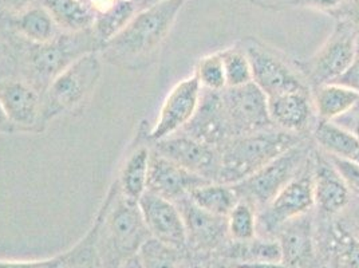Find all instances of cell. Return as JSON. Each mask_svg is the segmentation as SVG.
<instances>
[{
	"mask_svg": "<svg viewBox=\"0 0 359 268\" xmlns=\"http://www.w3.org/2000/svg\"><path fill=\"white\" fill-rule=\"evenodd\" d=\"M358 54L357 32L344 19H338L329 38L323 42L314 55L298 62L311 90L335 82Z\"/></svg>",
	"mask_w": 359,
	"mask_h": 268,
	"instance_id": "ba28073f",
	"label": "cell"
},
{
	"mask_svg": "<svg viewBox=\"0 0 359 268\" xmlns=\"http://www.w3.org/2000/svg\"><path fill=\"white\" fill-rule=\"evenodd\" d=\"M330 159L332 164L335 165L337 170L339 172L341 177L344 179V184L347 185L351 196H355L359 199V164L351 160L332 157V156H330Z\"/></svg>",
	"mask_w": 359,
	"mask_h": 268,
	"instance_id": "e575fe53",
	"label": "cell"
},
{
	"mask_svg": "<svg viewBox=\"0 0 359 268\" xmlns=\"http://www.w3.org/2000/svg\"><path fill=\"white\" fill-rule=\"evenodd\" d=\"M358 113H357V117H355V119H354V123H353V129H350L353 133L357 134L358 135L359 138V104L354 107Z\"/></svg>",
	"mask_w": 359,
	"mask_h": 268,
	"instance_id": "7dc6e473",
	"label": "cell"
},
{
	"mask_svg": "<svg viewBox=\"0 0 359 268\" xmlns=\"http://www.w3.org/2000/svg\"><path fill=\"white\" fill-rule=\"evenodd\" d=\"M176 206L185 225L188 248L196 253H212L223 246L225 239L229 238L226 217L200 208L191 197L181 200Z\"/></svg>",
	"mask_w": 359,
	"mask_h": 268,
	"instance_id": "9a60e30c",
	"label": "cell"
},
{
	"mask_svg": "<svg viewBox=\"0 0 359 268\" xmlns=\"http://www.w3.org/2000/svg\"><path fill=\"white\" fill-rule=\"evenodd\" d=\"M42 262H1L0 268H38Z\"/></svg>",
	"mask_w": 359,
	"mask_h": 268,
	"instance_id": "ee69618b",
	"label": "cell"
},
{
	"mask_svg": "<svg viewBox=\"0 0 359 268\" xmlns=\"http://www.w3.org/2000/svg\"><path fill=\"white\" fill-rule=\"evenodd\" d=\"M207 182L210 180L184 169L151 148L147 191L177 204Z\"/></svg>",
	"mask_w": 359,
	"mask_h": 268,
	"instance_id": "4fadbf2b",
	"label": "cell"
},
{
	"mask_svg": "<svg viewBox=\"0 0 359 268\" xmlns=\"http://www.w3.org/2000/svg\"><path fill=\"white\" fill-rule=\"evenodd\" d=\"M201 91L203 89L195 74L180 81L169 91L157 121L148 134L150 144L179 133L189 123L200 104Z\"/></svg>",
	"mask_w": 359,
	"mask_h": 268,
	"instance_id": "8fae6325",
	"label": "cell"
},
{
	"mask_svg": "<svg viewBox=\"0 0 359 268\" xmlns=\"http://www.w3.org/2000/svg\"><path fill=\"white\" fill-rule=\"evenodd\" d=\"M194 74L197 76L203 90L220 93L226 88L224 65L220 51L200 58L196 65Z\"/></svg>",
	"mask_w": 359,
	"mask_h": 268,
	"instance_id": "d6a6232c",
	"label": "cell"
},
{
	"mask_svg": "<svg viewBox=\"0 0 359 268\" xmlns=\"http://www.w3.org/2000/svg\"><path fill=\"white\" fill-rule=\"evenodd\" d=\"M13 36L19 62V76L42 95L50 83L74 62L102 48L93 29L74 34L60 32L53 41L42 45L26 42L14 34Z\"/></svg>",
	"mask_w": 359,
	"mask_h": 268,
	"instance_id": "3957f363",
	"label": "cell"
},
{
	"mask_svg": "<svg viewBox=\"0 0 359 268\" xmlns=\"http://www.w3.org/2000/svg\"><path fill=\"white\" fill-rule=\"evenodd\" d=\"M181 133L187 134L219 150L229 138H232L220 93L208 90L201 91V98L196 114L181 130Z\"/></svg>",
	"mask_w": 359,
	"mask_h": 268,
	"instance_id": "ac0fdd59",
	"label": "cell"
},
{
	"mask_svg": "<svg viewBox=\"0 0 359 268\" xmlns=\"http://www.w3.org/2000/svg\"><path fill=\"white\" fill-rule=\"evenodd\" d=\"M224 65L226 88H240L252 81V69L245 50L241 43L220 50Z\"/></svg>",
	"mask_w": 359,
	"mask_h": 268,
	"instance_id": "f546056e",
	"label": "cell"
},
{
	"mask_svg": "<svg viewBox=\"0 0 359 268\" xmlns=\"http://www.w3.org/2000/svg\"><path fill=\"white\" fill-rule=\"evenodd\" d=\"M335 83L344 85L346 88H350L359 93V51L355 60H353V63L348 66V69L344 74L335 81Z\"/></svg>",
	"mask_w": 359,
	"mask_h": 268,
	"instance_id": "d590c367",
	"label": "cell"
},
{
	"mask_svg": "<svg viewBox=\"0 0 359 268\" xmlns=\"http://www.w3.org/2000/svg\"><path fill=\"white\" fill-rule=\"evenodd\" d=\"M83 1H86V0H83Z\"/></svg>",
	"mask_w": 359,
	"mask_h": 268,
	"instance_id": "816d5d0a",
	"label": "cell"
},
{
	"mask_svg": "<svg viewBox=\"0 0 359 268\" xmlns=\"http://www.w3.org/2000/svg\"><path fill=\"white\" fill-rule=\"evenodd\" d=\"M233 268H288L282 262H251V263H236Z\"/></svg>",
	"mask_w": 359,
	"mask_h": 268,
	"instance_id": "7bdbcfd3",
	"label": "cell"
},
{
	"mask_svg": "<svg viewBox=\"0 0 359 268\" xmlns=\"http://www.w3.org/2000/svg\"><path fill=\"white\" fill-rule=\"evenodd\" d=\"M189 197L200 208L223 217H226L239 201V197L232 185L217 181H210L196 188Z\"/></svg>",
	"mask_w": 359,
	"mask_h": 268,
	"instance_id": "4316f807",
	"label": "cell"
},
{
	"mask_svg": "<svg viewBox=\"0 0 359 268\" xmlns=\"http://www.w3.org/2000/svg\"><path fill=\"white\" fill-rule=\"evenodd\" d=\"M315 116L318 121H337L359 104V93L331 82L311 90Z\"/></svg>",
	"mask_w": 359,
	"mask_h": 268,
	"instance_id": "603a6c76",
	"label": "cell"
},
{
	"mask_svg": "<svg viewBox=\"0 0 359 268\" xmlns=\"http://www.w3.org/2000/svg\"><path fill=\"white\" fill-rule=\"evenodd\" d=\"M0 104L19 132H38L42 94L20 76L0 83Z\"/></svg>",
	"mask_w": 359,
	"mask_h": 268,
	"instance_id": "2e32d148",
	"label": "cell"
},
{
	"mask_svg": "<svg viewBox=\"0 0 359 268\" xmlns=\"http://www.w3.org/2000/svg\"><path fill=\"white\" fill-rule=\"evenodd\" d=\"M344 1L346 0H299L298 6L332 14L334 11H337L344 6Z\"/></svg>",
	"mask_w": 359,
	"mask_h": 268,
	"instance_id": "8d00e7d4",
	"label": "cell"
},
{
	"mask_svg": "<svg viewBox=\"0 0 359 268\" xmlns=\"http://www.w3.org/2000/svg\"><path fill=\"white\" fill-rule=\"evenodd\" d=\"M332 253L338 268H359V239L354 236L342 222L332 229Z\"/></svg>",
	"mask_w": 359,
	"mask_h": 268,
	"instance_id": "1f68e13d",
	"label": "cell"
},
{
	"mask_svg": "<svg viewBox=\"0 0 359 268\" xmlns=\"http://www.w3.org/2000/svg\"><path fill=\"white\" fill-rule=\"evenodd\" d=\"M35 3L36 0H0V11L7 16L18 15Z\"/></svg>",
	"mask_w": 359,
	"mask_h": 268,
	"instance_id": "f35d334b",
	"label": "cell"
},
{
	"mask_svg": "<svg viewBox=\"0 0 359 268\" xmlns=\"http://www.w3.org/2000/svg\"><path fill=\"white\" fill-rule=\"evenodd\" d=\"M232 137L273 126L269 116V98L254 82L220 91Z\"/></svg>",
	"mask_w": 359,
	"mask_h": 268,
	"instance_id": "30bf717a",
	"label": "cell"
},
{
	"mask_svg": "<svg viewBox=\"0 0 359 268\" xmlns=\"http://www.w3.org/2000/svg\"><path fill=\"white\" fill-rule=\"evenodd\" d=\"M19 132L16 129L15 125L10 121L8 116L6 114L3 106L0 104V133L3 134H13Z\"/></svg>",
	"mask_w": 359,
	"mask_h": 268,
	"instance_id": "b9f144b4",
	"label": "cell"
},
{
	"mask_svg": "<svg viewBox=\"0 0 359 268\" xmlns=\"http://www.w3.org/2000/svg\"><path fill=\"white\" fill-rule=\"evenodd\" d=\"M138 13V4L132 0H117L113 7L94 18L93 32L104 46L123 30Z\"/></svg>",
	"mask_w": 359,
	"mask_h": 268,
	"instance_id": "484cf974",
	"label": "cell"
},
{
	"mask_svg": "<svg viewBox=\"0 0 359 268\" xmlns=\"http://www.w3.org/2000/svg\"><path fill=\"white\" fill-rule=\"evenodd\" d=\"M240 43L251 63L252 81L267 98L297 90L311 91L298 62L288 60L283 53L257 38L250 36Z\"/></svg>",
	"mask_w": 359,
	"mask_h": 268,
	"instance_id": "52a82bcc",
	"label": "cell"
},
{
	"mask_svg": "<svg viewBox=\"0 0 359 268\" xmlns=\"http://www.w3.org/2000/svg\"><path fill=\"white\" fill-rule=\"evenodd\" d=\"M144 128L145 122L141 123L140 132L135 138V145L126 154L125 161L121 166L120 175L116 179L125 199L133 204H138L142 194L147 192L148 182L151 144L148 138L149 132L148 129L144 130Z\"/></svg>",
	"mask_w": 359,
	"mask_h": 268,
	"instance_id": "ffe728a7",
	"label": "cell"
},
{
	"mask_svg": "<svg viewBox=\"0 0 359 268\" xmlns=\"http://www.w3.org/2000/svg\"><path fill=\"white\" fill-rule=\"evenodd\" d=\"M226 255L236 263L251 262H282V250L273 238L255 236L247 241H232Z\"/></svg>",
	"mask_w": 359,
	"mask_h": 268,
	"instance_id": "83f0119b",
	"label": "cell"
},
{
	"mask_svg": "<svg viewBox=\"0 0 359 268\" xmlns=\"http://www.w3.org/2000/svg\"><path fill=\"white\" fill-rule=\"evenodd\" d=\"M138 208L151 238L182 251L188 250L185 225L175 203L147 191L138 201Z\"/></svg>",
	"mask_w": 359,
	"mask_h": 268,
	"instance_id": "5bb4252c",
	"label": "cell"
},
{
	"mask_svg": "<svg viewBox=\"0 0 359 268\" xmlns=\"http://www.w3.org/2000/svg\"><path fill=\"white\" fill-rule=\"evenodd\" d=\"M342 213H344V219L348 220V222H342V224L354 236L359 239V201L353 204L350 201V204Z\"/></svg>",
	"mask_w": 359,
	"mask_h": 268,
	"instance_id": "74e56055",
	"label": "cell"
},
{
	"mask_svg": "<svg viewBox=\"0 0 359 268\" xmlns=\"http://www.w3.org/2000/svg\"><path fill=\"white\" fill-rule=\"evenodd\" d=\"M62 32L89 30L94 23V13L83 0H39Z\"/></svg>",
	"mask_w": 359,
	"mask_h": 268,
	"instance_id": "d4e9b609",
	"label": "cell"
},
{
	"mask_svg": "<svg viewBox=\"0 0 359 268\" xmlns=\"http://www.w3.org/2000/svg\"><path fill=\"white\" fill-rule=\"evenodd\" d=\"M304 138L275 126L229 138L220 148L217 182L232 185L247 179Z\"/></svg>",
	"mask_w": 359,
	"mask_h": 268,
	"instance_id": "277c9868",
	"label": "cell"
},
{
	"mask_svg": "<svg viewBox=\"0 0 359 268\" xmlns=\"http://www.w3.org/2000/svg\"><path fill=\"white\" fill-rule=\"evenodd\" d=\"M65 262H66V255H63L60 257H55V259L43 260L38 268H63L65 267Z\"/></svg>",
	"mask_w": 359,
	"mask_h": 268,
	"instance_id": "f6af8a7d",
	"label": "cell"
},
{
	"mask_svg": "<svg viewBox=\"0 0 359 268\" xmlns=\"http://www.w3.org/2000/svg\"><path fill=\"white\" fill-rule=\"evenodd\" d=\"M188 268H204V264H203V263H201V264H198V263H197L195 266H191V267Z\"/></svg>",
	"mask_w": 359,
	"mask_h": 268,
	"instance_id": "681fc988",
	"label": "cell"
},
{
	"mask_svg": "<svg viewBox=\"0 0 359 268\" xmlns=\"http://www.w3.org/2000/svg\"><path fill=\"white\" fill-rule=\"evenodd\" d=\"M269 116L278 129L299 135L313 132L315 110L311 91L297 90L269 97Z\"/></svg>",
	"mask_w": 359,
	"mask_h": 268,
	"instance_id": "d6986e66",
	"label": "cell"
},
{
	"mask_svg": "<svg viewBox=\"0 0 359 268\" xmlns=\"http://www.w3.org/2000/svg\"><path fill=\"white\" fill-rule=\"evenodd\" d=\"M256 6L267 10H282L299 4V0H250Z\"/></svg>",
	"mask_w": 359,
	"mask_h": 268,
	"instance_id": "ab89813d",
	"label": "cell"
},
{
	"mask_svg": "<svg viewBox=\"0 0 359 268\" xmlns=\"http://www.w3.org/2000/svg\"><path fill=\"white\" fill-rule=\"evenodd\" d=\"M313 138L319 150L332 157L351 160L359 148L358 135L335 121H318Z\"/></svg>",
	"mask_w": 359,
	"mask_h": 268,
	"instance_id": "cb8c5ba5",
	"label": "cell"
},
{
	"mask_svg": "<svg viewBox=\"0 0 359 268\" xmlns=\"http://www.w3.org/2000/svg\"><path fill=\"white\" fill-rule=\"evenodd\" d=\"M102 268H118L150 238L138 204L125 199L117 180L111 184L93 224Z\"/></svg>",
	"mask_w": 359,
	"mask_h": 268,
	"instance_id": "7a4b0ae2",
	"label": "cell"
},
{
	"mask_svg": "<svg viewBox=\"0 0 359 268\" xmlns=\"http://www.w3.org/2000/svg\"><path fill=\"white\" fill-rule=\"evenodd\" d=\"M311 152L313 148L304 138L247 179L232 184L239 200L250 203L257 210L264 208L299 173Z\"/></svg>",
	"mask_w": 359,
	"mask_h": 268,
	"instance_id": "8992f818",
	"label": "cell"
},
{
	"mask_svg": "<svg viewBox=\"0 0 359 268\" xmlns=\"http://www.w3.org/2000/svg\"><path fill=\"white\" fill-rule=\"evenodd\" d=\"M188 0H165L138 10L129 25L102 46V60L113 66L137 70L149 66L173 29Z\"/></svg>",
	"mask_w": 359,
	"mask_h": 268,
	"instance_id": "6da1fadb",
	"label": "cell"
},
{
	"mask_svg": "<svg viewBox=\"0 0 359 268\" xmlns=\"http://www.w3.org/2000/svg\"><path fill=\"white\" fill-rule=\"evenodd\" d=\"M132 1H135V3L138 4V7H140V4H141V1H142V0H132Z\"/></svg>",
	"mask_w": 359,
	"mask_h": 268,
	"instance_id": "f907efd6",
	"label": "cell"
},
{
	"mask_svg": "<svg viewBox=\"0 0 359 268\" xmlns=\"http://www.w3.org/2000/svg\"><path fill=\"white\" fill-rule=\"evenodd\" d=\"M14 76H19L14 36L13 32L10 34L0 26V83Z\"/></svg>",
	"mask_w": 359,
	"mask_h": 268,
	"instance_id": "836d02e7",
	"label": "cell"
},
{
	"mask_svg": "<svg viewBox=\"0 0 359 268\" xmlns=\"http://www.w3.org/2000/svg\"><path fill=\"white\" fill-rule=\"evenodd\" d=\"M228 236L232 241H247L257 236V209L239 200L226 216Z\"/></svg>",
	"mask_w": 359,
	"mask_h": 268,
	"instance_id": "4dcf8cb0",
	"label": "cell"
},
{
	"mask_svg": "<svg viewBox=\"0 0 359 268\" xmlns=\"http://www.w3.org/2000/svg\"><path fill=\"white\" fill-rule=\"evenodd\" d=\"M184 253L185 251L150 236L140 247L137 257L142 268H181Z\"/></svg>",
	"mask_w": 359,
	"mask_h": 268,
	"instance_id": "f1b7e54d",
	"label": "cell"
},
{
	"mask_svg": "<svg viewBox=\"0 0 359 268\" xmlns=\"http://www.w3.org/2000/svg\"><path fill=\"white\" fill-rule=\"evenodd\" d=\"M313 185L315 207L325 216L341 215L351 201V194L332 164L329 154L313 152Z\"/></svg>",
	"mask_w": 359,
	"mask_h": 268,
	"instance_id": "e0dca14e",
	"label": "cell"
},
{
	"mask_svg": "<svg viewBox=\"0 0 359 268\" xmlns=\"http://www.w3.org/2000/svg\"><path fill=\"white\" fill-rule=\"evenodd\" d=\"M8 30L18 38L35 45L47 43L62 32L41 3L11 16Z\"/></svg>",
	"mask_w": 359,
	"mask_h": 268,
	"instance_id": "7402d4cb",
	"label": "cell"
},
{
	"mask_svg": "<svg viewBox=\"0 0 359 268\" xmlns=\"http://www.w3.org/2000/svg\"><path fill=\"white\" fill-rule=\"evenodd\" d=\"M117 0H86V3L91 8V11L94 13V15L105 13L110 7H113V4Z\"/></svg>",
	"mask_w": 359,
	"mask_h": 268,
	"instance_id": "60d3db41",
	"label": "cell"
},
{
	"mask_svg": "<svg viewBox=\"0 0 359 268\" xmlns=\"http://www.w3.org/2000/svg\"><path fill=\"white\" fill-rule=\"evenodd\" d=\"M63 268H65V267H63Z\"/></svg>",
	"mask_w": 359,
	"mask_h": 268,
	"instance_id": "f5cc1de1",
	"label": "cell"
},
{
	"mask_svg": "<svg viewBox=\"0 0 359 268\" xmlns=\"http://www.w3.org/2000/svg\"><path fill=\"white\" fill-rule=\"evenodd\" d=\"M102 57L90 53L58 75L42 95V112L38 132L50 121L81 109L94 93L102 76Z\"/></svg>",
	"mask_w": 359,
	"mask_h": 268,
	"instance_id": "5b68a950",
	"label": "cell"
},
{
	"mask_svg": "<svg viewBox=\"0 0 359 268\" xmlns=\"http://www.w3.org/2000/svg\"><path fill=\"white\" fill-rule=\"evenodd\" d=\"M313 152L299 173L264 208L257 210V236L275 239L283 224L310 213L314 208Z\"/></svg>",
	"mask_w": 359,
	"mask_h": 268,
	"instance_id": "9c48e42d",
	"label": "cell"
},
{
	"mask_svg": "<svg viewBox=\"0 0 359 268\" xmlns=\"http://www.w3.org/2000/svg\"><path fill=\"white\" fill-rule=\"evenodd\" d=\"M275 239L282 250V263L288 268H303L314 257V227L310 213L283 224Z\"/></svg>",
	"mask_w": 359,
	"mask_h": 268,
	"instance_id": "44dd1931",
	"label": "cell"
},
{
	"mask_svg": "<svg viewBox=\"0 0 359 268\" xmlns=\"http://www.w3.org/2000/svg\"><path fill=\"white\" fill-rule=\"evenodd\" d=\"M118 268H142V266H141V263H140L137 255H135V256H132L130 259H128V260Z\"/></svg>",
	"mask_w": 359,
	"mask_h": 268,
	"instance_id": "bcb514c9",
	"label": "cell"
},
{
	"mask_svg": "<svg viewBox=\"0 0 359 268\" xmlns=\"http://www.w3.org/2000/svg\"><path fill=\"white\" fill-rule=\"evenodd\" d=\"M151 148L184 169L210 181H217L220 150L187 134H173L151 144Z\"/></svg>",
	"mask_w": 359,
	"mask_h": 268,
	"instance_id": "7c38bea8",
	"label": "cell"
},
{
	"mask_svg": "<svg viewBox=\"0 0 359 268\" xmlns=\"http://www.w3.org/2000/svg\"><path fill=\"white\" fill-rule=\"evenodd\" d=\"M161 1H165V0H142V1H141V4H140V7H138V10H141V8H147V7H149V6L157 4V3H161Z\"/></svg>",
	"mask_w": 359,
	"mask_h": 268,
	"instance_id": "c3c4849f",
	"label": "cell"
}]
</instances>
